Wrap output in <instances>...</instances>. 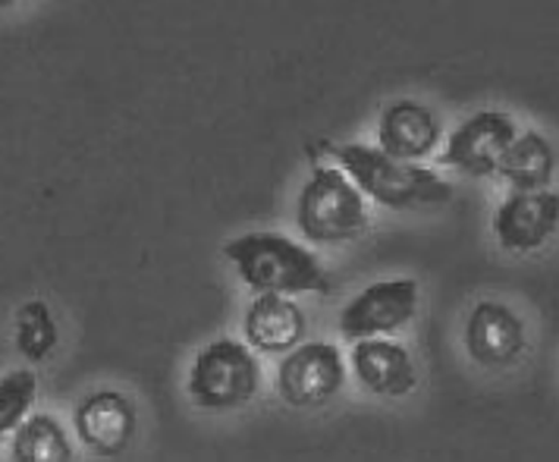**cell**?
<instances>
[{"instance_id":"cell-1","label":"cell","mask_w":559,"mask_h":462,"mask_svg":"<svg viewBox=\"0 0 559 462\" xmlns=\"http://www.w3.org/2000/svg\"><path fill=\"white\" fill-rule=\"evenodd\" d=\"M224 258L236 277L258 296H328L331 281L321 258L283 233H242L224 246Z\"/></svg>"},{"instance_id":"cell-2","label":"cell","mask_w":559,"mask_h":462,"mask_svg":"<svg viewBox=\"0 0 559 462\" xmlns=\"http://www.w3.org/2000/svg\"><path fill=\"white\" fill-rule=\"evenodd\" d=\"M333 157V167H340L349 180L356 182L358 192L371 202L393 211H412V208H431L450 202L453 186L443 180L431 167L421 164H403L393 161L378 145H324Z\"/></svg>"},{"instance_id":"cell-3","label":"cell","mask_w":559,"mask_h":462,"mask_svg":"<svg viewBox=\"0 0 559 462\" xmlns=\"http://www.w3.org/2000/svg\"><path fill=\"white\" fill-rule=\"evenodd\" d=\"M296 224L308 242L346 246L371 227L368 199L340 167L318 164L296 199Z\"/></svg>"},{"instance_id":"cell-4","label":"cell","mask_w":559,"mask_h":462,"mask_svg":"<svg viewBox=\"0 0 559 462\" xmlns=\"http://www.w3.org/2000/svg\"><path fill=\"white\" fill-rule=\"evenodd\" d=\"M261 387L254 353L236 336H217L192 359L186 393L204 412H233L249 406Z\"/></svg>"},{"instance_id":"cell-5","label":"cell","mask_w":559,"mask_h":462,"mask_svg":"<svg viewBox=\"0 0 559 462\" xmlns=\"http://www.w3.org/2000/svg\"><path fill=\"white\" fill-rule=\"evenodd\" d=\"M421 306V286L412 277L378 281L356 293L336 321V331L346 343L361 340H390L408 328Z\"/></svg>"},{"instance_id":"cell-6","label":"cell","mask_w":559,"mask_h":462,"mask_svg":"<svg viewBox=\"0 0 559 462\" xmlns=\"http://www.w3.org/2000/svg\"><path fill=\"white\" fill-rule=\"evenodd\" d=\"M346 359L336 343H299L277 365L280 400L293 410H318L346 384Z\"/></svg>"},{"instance_id":"cell-7","label":"cell","mask_w":559,"mask_h":462,"mask_svg":"<svg viewBox=\"0 0 559 462\" xmlns=\"http://www.w3.org/2000/svg\"><path fill=\"white\" fill-rule=\"evenodd\" d=\"M515 135H519V129L509 114L478 110L450 132L437 161H440V167L459 170L472 180H487V177H497L500 161L509 152V145L515 142Z\"/></svg>"},{"instance_id":"cell-8","label":"cell","mask_w":559,"mask_h":462,"mask_svg":"<svg viewBox=\"0 0 559 462\" xmlns=\"http://www.w3.org/2000/svg\"><path fill=\"white\" fill-rule=\"evenodd\" d=\"M559 230V192H509L493 211V236L512 256L540 252Z\"/></svg>"},{"instance_id":"cell-9","label":"cell","mask_w":559,"mask_h":462,"mask_svg":"<svg viewBox=\"0 0 559 462\" xmlns=\"http://www.w3.org/2000/svg\"><path fill=\"white\" fill-rule=\"evenodd\" d=\"M73 425L85 450H92L102 460H114L127 453L129 443L135 440L139 415L132 400L120 390H95L85 400H79V406L73 410Z\"/></svg>"},{"instance_id":"cell-10","label":"cell","mask_w":559,"mask_h":462,"mask_svg":"<svg viewBox=\"0 0 559 462\" xmlns=\"http://www.w3.org/2000/svg\"><path fill=\"white\" fill-rule=\"evenodd\" d=\"M465 353L481 368H509L525 356L528 334L522 318L503 303H478L465 318Z\"/></svg>"},{"instance_id":"cell-11","label":"cell","mask_w":559,"mask_h":462,"mask_svg":"<svg viewBox=\"0 0 559 462\" xmlns=\"http://www.w3.org/2000/svg\"><path fill=\"white\" fill-rule=\"evenodd\" d=\"M353 375L368 393L383 400H403L418 387V368L403 343L396 340H361L353 343Z\"/></svg>"},{"instance_id":"cell-12","label":"cell","mask_w":559,"mask_h":462,"mask_svg":"<svg viewBox=\"0 0 559 462\" xmlns=\"http://www.w3.org/2000/svg\"><path fill=\"white\" fill-rule=\"evenodd\" d=\"M440 145V120L418 102H393L383 107L378 123V149L393 161L421 164Z\"/></svg>"},{"instance_id":"cell-13","label":"cell","mask_w":559,"mask_h":462,"mask_svg":"<svg viewBox=\"0 0 559 462\" xmlns=\"http://www.w3.org/2000/svg\"><path fill=\"white\" fill-rule=\"evenodd\" d=\"M306 311L296 306V299L286 296H254L246 308L242 321V343L252 353L264 356H286L306 340Z\"/></svg>"},{"instance_id":"cell-14","label":"cell","mask_w":559,"mask_h":462,"mask_svg":"<svg viewBox=\"0 0 559 462\" xmlns=\"http://www.w3.org/2000/svg\"><path fill=\"white\" fill-rule=\"evenodd\" d=\"M554 174H557V152L534 129H525L515 135V142L509 145V152L500 161V170H497V177L507 182L512 192L550 189Z\"/></svg>"},{"instance_id":"cell-15","label":"cell","mask_w":559,"mask_h":462,"mask_svg":"<svg viewBox=\"0 0 559 462\" xmlns=\"http://www.w3.org/2000/svg\"><path fill=\"white\" fill-rule=\"evenodd\" d=\"M13 462H73V443L67 428L51 412H32L10 440Z\"/></svg>"},{"instance_id":"cell-16","label":"cell","mask_w":559,"mask_h":462,"mask_svg":"<svg viewBox=\"0 0 559 462\" xmlns=\"http://www.w3.org/2000/svg\"><path fill=\"white\" fill-rule=\"evenodd\" d=\"M57 321L45 299H28L13 318V343L26 362H45L57 350Z\"/></svg>"},{"instance_id":"cell-17","label":"cell","mask_w":559,"mask_h":462,"mask_svg":"<svg viewBox=\"0 0 559 462\" xmlns=\"http://www.w3.org/2000/svg\"><path fill=\"white\" fill-rule=\"evenodd\" d=\"M38 400V375L32 368H16L0 378V443L32 415Z\"/></svg>"}]
</instances>
